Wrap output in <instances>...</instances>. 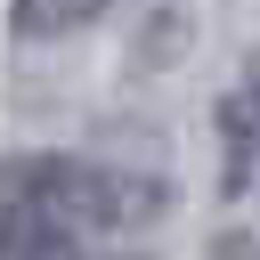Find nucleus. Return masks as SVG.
Masks as SVG:
<instances>
[{
  "label": "nucleus",
  "instance_id": "4",
  "mask_svg": "<svg viewBox=\"0 0 260 260\" xmlns=\"http://www.w3.org/2000/svg\"><path fill=\"white\" fill-rule=\"evenodd\" d=\"M114 8L122 0H8V41H65V32H89Z\"/></svg>",
  "mask_w": 260,
  "mask_h": 260
},
{
  "label": "nucleus",
  "instance_id": "1",
  "mask_svg": "<svg viewBox=\"0 0 260 260\" xmlns=\"http://www.w3.org/2000/svg\"><path fill=\"white\" fill-rule=\"evenodd\" d=\"M0 195L8 203H41L89 236H122V244H146L171 203H179V179L171 171H146V162H114V154H81V146H8L0 154Z\"/></svg>",
  "mask_w": 260,
  "mask_h": 260
},
{
  "label": "nucleus",
  "instance_id": "5",
  "mask_svg": "<svg viewBox=\"0 0 260 260\" xmlns=\"http://www.w3.org/2000/svg\"><path fill=\"white\" fill-rule=\"evenodd\" d=\"M211 260H260V236H252V228H228V236L211 244Z\"/></svg>",
  "mask_w": 260,
  "mask_h": 260
},
{
  "label": "nucleus",
  "instance_id": "3",
  "mask_svg": "<svg viewBox=\"0 0 260 260\" xmlns=\"http://www.w3.org/2000/svg\"><path fill=\"white\" fill-rule=\"evenodd\" d=\"M211 138H219V203H244L260 187V65H244L219 106H211Z\"/></svg>",
  "mask_w": 260,
  "mask_h": 260
},
{
  "label": "nucleus",
  "instance_id": "2",
  "mask_svg": "<svg viewBox=\"0 0 260 260\" xmlns=\"http://www.w3.org/2000/svg\"><path fill=\"white\" fill-rule=\"evenodd\" d=\"M0 260H154L146 244H122V236H89L41 203H8L0 195Z\"/></svg>",
  "mask_w": 260,
  "mask_h": 260
}]
</instances>
